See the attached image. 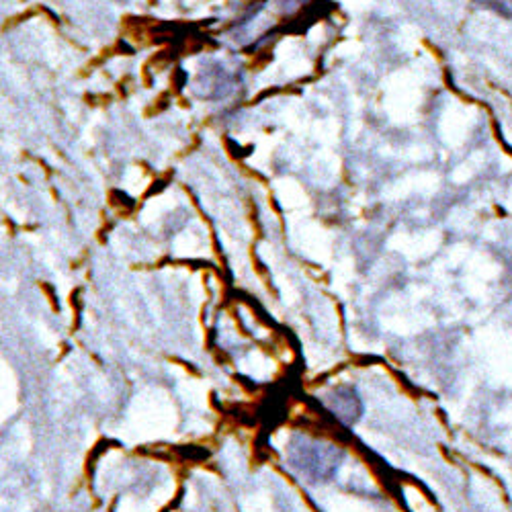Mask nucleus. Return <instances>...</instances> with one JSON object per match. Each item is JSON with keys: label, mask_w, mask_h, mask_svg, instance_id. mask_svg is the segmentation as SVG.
<instances>
[{"label": "nucleus", "mask_w": 512, "mask_h": 512, "mask_svg": "<svg viewBox=\"0 0 512 512\" xmlns=\"http://www.w3.org/2000/svg\"><path fill=\"white\" fill-rule=\"evenodd\" d=\"M469 109H461V107H455L453 111H449L445 115V121H443V138L451 144V146H459L465 136H467V130L469 125H472V119L467 117Z\"/></svg>", "instance_id": "nucleus-1"}, {"label": "nucleus", "mask_w": 512, "mask_h": 512, "mask_svg": "<svg viewBox=\"0 0 512 512\" xmlns=\"http://www.w3.org/2000/svg\"><path fill=\"white\" fill-rule=\"evenodd\" d=\"M482 160H484V156H482L480 152H476V154H474L472 158H469L465 164H461L459 168H455L453 181H455V183H465V181L472 179V175L476 173L478 166L482 164Z\"/></svg>", "instance_id": "nucleus-2"}, {"label": "nucleus", "mask_w": 512, "mask_h": 512, "mask_svg": "<svg viewBox=\"0 0 512 512\" xmlns=\"http://www.w3.org/2000/svg\"><path fill=\"white\" fill-rule=\"evenodd\" d=\"M508 207H510V211H512V191H510V197H508Z\"/></svg>", "instance_id": "nucleus-3"}]
</instances>
